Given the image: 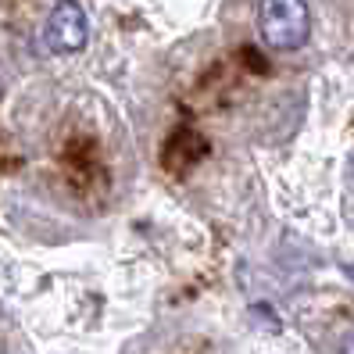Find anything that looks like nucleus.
<instances>
[{"instance_id": "f257e3e1", "label": "nucleus", "mask_w": 354, "mask_h": 354, "mask_svg": "<svg viewBox=\"0 0 354 354\" xmlns=\"http://www.w3.org/2000/svg\"><path fill=\"white\" fill-rule=\"evenodd\" d=\"M258 32L268 50H297L308 44L311 11L308 0H261L258 4Z\"/></svg>"}, {"instance_id": "f03ea898", "label": "nucleus", "mask_w": 354, "mask_h": 354, "mask_svg": "<svg viewBox=\"0 0 354 354\" xmlns=\"http://www.w3.org/2000/svg\"><path fill=\"white\" fill-rule=\"evenodd\" d=\"M90 39V22L79 0H57L47 18V47L54 54H79Z\"/></svg>"}]
</instances>
